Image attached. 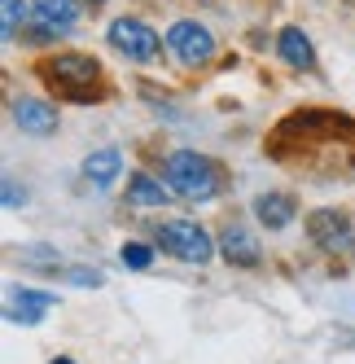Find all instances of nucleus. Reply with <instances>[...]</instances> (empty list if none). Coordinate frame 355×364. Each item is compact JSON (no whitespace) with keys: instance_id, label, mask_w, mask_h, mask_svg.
Masks as SVG:
<instances>
[{"instance_id":"1","label":"nucleus","mask_w":355,"mask_h":364,"mask_svg":"<svg viewBox=\"0 0 355 364\" xmlns=\"http://www.w3.org/2000/svg\"><path fill=\"white\" fill-rule=\"evenodd\" d=\"M167 185L189 202H211L219 193V176L211 159H202L193 149H175L167 159Z\"/></svg>"},{"instance_id":"2","label":"nucleus","mask_w":355,"mask_h":364,"mask_svg":"<svg viewBox=\"0 0 355 364\" xmlns=\"http://www.w3.org/2000/svg\"><path fill=\"white\" fill-rule=\"evenodd\" d=\"M44 80L58 84V92L75 97V101H92V84H97V62L84 53H66L53 58V66H44Z\"/></svg>"},{"instance_id":"3","label":"nucleus","mask_w":355,"mask_h":364,"mask_svg":"<svg viewBox=\"0 0 355 364\" xmlns=\"http://www.w3.org/2000/svg\"><path fill=\"white\" fill-rule=\"evenodd\" d=\"M158 237H163V250H171L185 264H211V255H215L207 228L193 224V220H167Z\"/></svg>"},{"instance_id":"4","label":"nucleus","mask_w":355,"mask_h":364,"mask_svg":"<svg viewBox=\"0 0 355 364\" xmlns=\"http://www.w3.org/2000/svg\"><path fill=\"white\" fill-rule=\"evenodd\" d=\"M110 44H114L128 62H154L158 48H163L158 31L145 27L141 18H119V22H110Z\"/></svg>"},{"instance_id":"5","label":"nucleus","mask_w":355,"mask_h":364,"mask_svg":"<svg viewBox=\"0 0 355 364\" xmlns=\"http://www.w3.org/2000/svg\"><path fill=\"white\" fill-rule=\"evenodd\" d=\"M167 48H171L180 62L197 66V62H211V58H215V36L202 27V22L185 18V22H175V27L167 31Z\"/></svg>"},{"instance_id":"6","label":"nucleus","mask_w":355,"mask_h":364,"mask_svg":"<svg viewBox=\"0 0 355 364\" xmlns=\"http://www.w3.org/2000/svg\"><path fill=\"white\" fill-rule=\"evenodd\" d=\"M307 232L316 237V246H324V250H334V255H346L355 242H351V224H346V215H338V211H312L307 215Z\"/></svg>"},{"instance_id":"7","label":"nucleus","mask_w":355,"mask_h":364,"mask_svg":"<svg viewBox=\"0 0 355 364\" xmlns=\"http://www.w3.org/2000/svg\"><path fill=\"white\" fill-rule=\"evenodd\" d=\"M13 123L27 136H53L58 132V106H48L40 97H18L13 101Z\"/></svg>"},{"instance_id":"8","label":"nucleus","mask_w":355,"mask_h":364,"mask_svg":"<svg viewBox=\"0 0 355 364\" xmlns=\"http://www.w3.org/2000/svg\"><path fill=\"white\" fill-rule=\"evenodd\" d=\"M219 246H224V259H228V264H241V268H255V264H259V242L250 237L246 228H237V224H228V228L219 232Z\"/></svg>"},{"instance_id":"9","label":"nucleus","mask_w":355,"mask_h":364,"mask_svg":"<svg viewBox=\"0 0 355 364\" xmlns=\"http://www.w3.org/2000/svg\"><path fill=\"white\" fill-rule=\"evenodd\" d=\"M48 307H53V294H44V290H13L9 294V321L36 325V321H44Z\"/></svg>"},{"instance_id":"10","label":"nucleus","mask_w":355,"mask_h":364,"mask_svg":"<svg viewBox=\"0 0 355 364\" xmlns=\"http://www.w3.org/2000/svg\"><path fill=\"white\" fill-rule=\"evenodd\" d=\"M31 14L48 31H70L75 18H80V5H75V0H31Z\"/></svg>"},{"instance_id":"11","label":"nucleus","mask_w":355,"mask_h":364,"mask_svg":"<svg viewBox=\"0 0 355 364\" xmlns=\"http://www.w3.org/2000/svg\"><path fill=\"white\" fill-rule=\"evenodd\" d=\"M255 215H259V224H268V228H285V224L294 220V202H290L285 193H263V198H255Z\"/></svg>"},{"instance_id":"12","label":"nucleus","mask_w":355,"mask_h":364,"mask_svg":"<svg viewBox=\"0 0 355 364\" xmlns=\"http://www.w3.org/2000/svg\"><path fill=\"white\" fill-rule=\"evenodd\" d=\"M123 167V154L119 149H97L84 159V176L92 180V185H114V176Z\"/></svg>"},{"instance_id":"13","label":"nucleus","mask_w":355,"mask_h":364,"mask_svg":"<svg viewBox=\"0 0 355 364\" xmlns=\"http://www.w3.org/2000/svg\"><path fill=\"white\" fill-rule=\"evenodd\" d=\"M276 53H281V62H290V66H312V44H307V36H302L298 27H285L281 31V40H276Z\"/></svg>"},{"instance_id":"14","label":"nucleus","mask_w":355,"mask_h":364,"mask_svg":"<svg viewBox=\"0 0 355 364\" xmlns=\"http://www.w3.org/2000/svg\"><path fill=\"white\" fill-rule=\"evenodd\" d=\"M128 202H136V206H163L167 202V189L158 185L154 176H132V185H128Z\"/></svg>"},{"instance_id":"15","label":"nucleus","mask_w":355,"mask_h":364,"mask_svg":"<svg viewBox=\"0 0 355 364\" xmlns=\"http://www.w3.org/2000/svg\"><path fill=\"white\" fill-rule=\"evenodd\" d=\"M22 18H27V5H22V0H0V31H5V40L18 36Z\"/></svg>"},{"instance_id":"16","label":"nucleus","mask_w":355,"mask_h":364,"mask_svg":"<svg viewBox=\"0 0 355 364\" xmlns=\"http://www.w3.org/2000/svg\"><path fill=\"white\" fill-rule=\"evenodd\" d=\"M123 264H128V268H149V264H154V250H149V246H123Z\"/></svg>"},{"instance_id":"17","label":"nucleus","mask_w":355,"mask_h":364,"mask_svg":"<svg viewBox=\"0 0 355 364\" xmlns=\"http://www.w3.org/2000/svg\"><path fill=\"white\" fill-rule=\"evenodd\" d=\"M70 281H75V285H101V277H97V272H88V268H75V272H70Z\"/></svg>"},{"instance_id":"18","label":"nucleus","mask_w":355,"mask_h":364,"mask_svg":"<svg viewBox=\"0 0 355 364\" xmlns=\"http://www.w3.org/2000/svg\"><path fill=\"white\" fill-rule=\"evenodd\" d=\"M22 202H27V193H18V185L9 180V185H5V206H22Z\"/></svg>"},{"instance_id":"19","label":"nucleus","mask_w":355,"mask_h":364,"mask_svg":"<svg viewBox=\"0 0 355 364\" xmlns=\"http://www.w3.org/2000/svg\"><path fill=\"white\" fill-rule=\"evenodd\" d=\"M53 364H75V360H53Z\"/></svg>"},{"instance_id":"20","label":"nucleus","mask_w":355,"mask_h":364,"mask_svg":"<svg viewBox=\"0 0 355 364\" xmlns=\"http://www.w3.org/2000/svg\"><path fill=\"white\" fill-rule=\"evenodd\" d=\"M92 5H106V0H92Z\"/></svg>"}]
</instances>
